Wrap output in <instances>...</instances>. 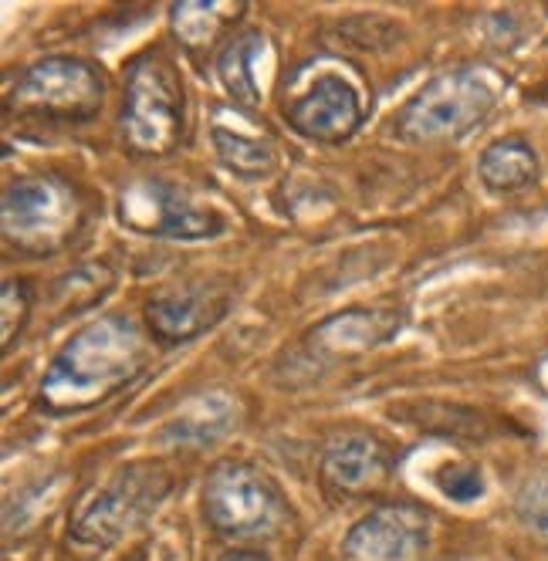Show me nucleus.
Instances as JSON below:
<instances>
[{
	"mask_svg": "<svg viewBox=\"0 0 548 561\" xmlns=\"http://www.w3.org/2000/svg\"><path fill=\"white\" fill-rule=\"evenodd\" d=\"M149 363L146 332L129 314H105L65 342L42 379L37 403L55 416L89 413L133 386Z\"/></svg>",
	"mask_w": 548,
	"mask_h": 561,
	"instance_id": "obj_1",
	"label": "nucleus"
},
{
	"mask_svg": "<svg viewBox=\"0 0 548 561\" xmlns=\"http://www.w3.org/2000/svg\"><path fill=\"white\" fill-rule=\"evenodd\" d=\"M123 139L139 156H170L186 133V92L167 51L152 48L126 68Z\"/></svg>",
	"mask_w": 548,
	"mask_h": 561,
	"instance_id": "obj_2",
	"label": "nucleus"
},
{
	"mask_svg": "<svg viewBox=\"0 0 548 561\" xmlns=\"http://www.w3.org/2000/svg\"><path fill=\"white\" fill-rule=\"evenodd\" d=\"M501 95V78L484 65L450 68L403 105L397 115V136L407 142L460 139L481 126Z\"/></svg>",
	"mask_w": 548,
	"mask_h": 561,
	"instance_id": "obj_3",
	"label": "nucleus"
},
{
	"mask_svg": "<svg viewBox=\"0 0 548 561\" xmlns=\"http://www.w3.org/2000/svg\"><path fill=\"white\" fill-rule=\"evenodd\" d=\"M0 230L14 251L45 257L68 248L82 230V199L58 176H27L0 199Z\"/></svg>",
	"mask_w": 548,
	"mask_h": 561,
	"instance_id": "obj_4",
	"label": "nucleus"
},
{
	"mask_svg": "<svg viewBox=\"0 0 548 561\" xmlns=\"http://www.w3.org/2000/svg\"><path fill=\"white\" fill-rule=\"evenodd\" d=\"M204 511L224 538H267L292 517L271 477L241 460H224L207 473Z\"/></svg>",
	"mask_w": 548,
	"mask_h": 561,
	"instance_id": "obj_5",
	"label": "nucleus"
},
{
	"mask_svg": "<svg viewBox=\"0 0 548 561\" xmlns=\"http://www.w3.org/2000/svg\"><path fill=\"white\" fill-rule=\"evenodd\" d=\"M105 82L95 65L68 55H52L24 68L8 105L18 115L48 118V123H89L102 112Z\"/></svg>",
	"mask_w": 548,
	"mask_h": 561,
	"instance_id": "obj_6",
	"label": "nucleus"
},
{
	"mask_svg": "<svg viewBox=\"0 0 548 561\" xmlns=\"http://www.w3.org/2000/svg\"><path fill=\"white\" fill-rule=\"evenodd\" d=\"M170 473L156 463H133L115 473L109 484L85 501L71 520V538L82 545H112L133 528H139L146 514H152L170 494Z\"/></svg>",
	"mask_w": 548,
	"mask_h": 561,
	"instance_id": "obj_7",
	"label": "nucleus"
},
{
	"mask_svg": "<svg viewBox=\"0 0 548 561\" xmlns=\"http://www.w3.org/2000/svg\"><path fill=\"white\" fill-rule=\"evenodd\" d=\"M119 220L146 237L170 240H207L224 233V217L167 183V180H136L119 196Z\"/></svg>",
	"mask_w": 548,
	"mask_h": 561,
	"instance_id": "obj_8",
	"label": "nucleus"
},
{
	"mask_svg": "<svg viewBox=\"0 0 548 561\" xmlns=\"http://www.w3.org/2000/svg\"><path fill=\"white\" fill-rule=\"evenodd\" d=\"M363 99L342 75L322 71L285 102V123L316 142H345L363 126Z\"/></svg>",
	"mask_w": 548,
	"mask_h": 561,
	"instance_id": "obj_9",
	"label": "nucleus"
},
{
	"mask_svg": "<svg viewBox=\"0 0 548 561\" xmlns=\"http://www.w3.org/2000/svg\"><path fill=\"white\" fill-rule=\"evenodd\" d=\"M426 514L386 504L345 535V561H416L426 551Z\"/></svg>",
	"mask_w": 548,
	"mask_h": 561,
	"instance_id": "obj_10",
	"label": "nucleus"
},
{
	"mask_svg": "<svg viewBox=\"0 0 548 561\" xmlns=\"http://www.w3.org/2000/svg\"><path fill=\"white\" fill-rule=\"evenodd\" d=\"M230 311V291L224 285H183L146 305V325L163 345H183L210 332Z\"/></svg>",
	"mask_w": 548,
	"mask_h": 561,
	"instance_id": "obj_11",
	"label": "nucleus"
},
{
	"mask_svg": "<svg viewBox=\"0 0 548 561\" xmlns=\"http://www.w3.org/2000/svg\"><path fill=\"white\" fill-rule=\"evenodd\" d=\"M393 470V457L379 444L376 436H363V433H349V436H335L332 444L322 454V484L332 494H369L376 491L383 480Z\"/></svg>",
	"mask_w": 548,
	"mask_h": 561,
	"instance_id": "obj_12",
	"label": "nucleus"
},
{
	"mask_svg": "<svg viewBox=\"0 0 548 561\" xmlns=\"http://www.w3.org/2000/svg\"><path fill=\"white\" fill-rule=\"evenodd\" d=\"M244 14L248 8L230 4V0H183L170 8L176 42L193 58H207Z\"/></svg>",
	"mask_w": 548,
	"mask_h": 561,
	"instance_id": "obj_13",
	"label": "nucleus"
},
{
	"mask_svg": "<svg viewBox=\"0 0 548 561\" xmlns=\"http://www.w3.org/2000/svg\"><path fill=\"white\" fill-rule=\"evenodd\" d=\"M478 176L494 193L525 190V186H532L538 180V156L518 136L498 139V142H491L481 152V159H478Z\"/></svg>",
	"mask_w": 548,
	"mask_h": 561,
	"instance_id": "obj_14",
	"label": "nucleus"
},
{
	"mask_svg": "<svg viewBox=\"0 0 548 561\" xmlns=\"http://www.w3.org/2000/svg\"><path fill=\"white\" fill-rule=\"evenodd\" d=\"M261 51H264V34L241 31V34H233L230 42L224 45V51L217 55V75H220L224 92L244 108L261 105L258 75H254Z\"/></svg>",
	"mask_w": 548,
	"mask_h": 561,
	"instance_id": "obj_15",
	"label": "nucleus"
},
{
	"mask_svg": "<svg viewBox=\"0 0 548 561\" xmlns=\"http://www.w3.org/2000/svg\"><path fill=\"white\" fill-rule=\"evenodd\" d=\"M214 149L220 163L238 176H264L274 170V146L267 139L214 126Z\"/></svg>",
	"mask_w": 548,
	"mask_h": 561,
	"instance_id": "obj_16",
	"label": "nucleus"
},
{
	"mask_svg": "<svg viewBox=\"0 0 548 561\" xmlns=\"http://www.w3.org/2000/svg\"><path fill=\"white\" fill-rule=\"evenodd\" d=\"M31 308H34V291L27 280L8 277L4 291H0V342H4V352H11L14 342L21 339Z\"/></svg>",
	"mask_w": 548,
	"mask_h": 561,
	"instance_id": "obj_17",
	"label": "nucleus"
},
{
	"mask_svg": "<svg viewBox=\"0 0 548 561\" xmlns=\"http://www.w3.org/2000/svg\"><path fill=\"white\" fill-rule=\"evenodd\" d=\"M437 488L450 497V501H478L484 494V477L475 463H447L437 473Z\"/></svg>",
	"mask_w": 548,
	"mask_h": 561,
	"instance_id": "obj_18",
	"label": "nucleus"
},
{
	"mask_svg": "<svg viewBox=\"0 0 548 561\" xmlns=\"http://www.w3.org/2000/svg\"><path fill=\"white\" fill-rule=\"evenodd\" d=\"M518 511H522V517L528 520L532 528L548 531V473L535 477L532 484L525 488V494L518 501Z\"/></svg>",
	"mask_w": 548,
	"mask_h": 561,
	"instance_id": "obj_19",
	"label": "nucleus"
},
{
	"mask_svg": "<svg viewBox=\"0 0 548 561\" xmlns=\"http://www.w3.org/2000/svg\"><path fill=\"white\" fill-rule=\"evenodd\" d=\"M217 561H267V558H261L258 551H248V548H230Z\"/></svg>",
	"mask_w": 548,
	"mask_h": 561,
	"instance_id": "obj_20",
	"label": "nucleus"
}]
</instances>
